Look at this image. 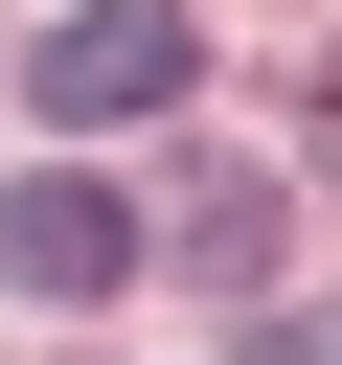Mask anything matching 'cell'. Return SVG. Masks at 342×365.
<instances>
[{
    "label": "cell",
    "mask_w": 342,
    "mask_h": 365,
    "mask_svg": "<svg viewBox=\"0 0 342 365\" xmlns=\"http://www.w3.org/2000/svg\"><path fill=\"white\" fill-rule=\"evenodd\" d=\"M182 68H205V23H182V0H68V23L23 46V91H46V114H160Z\"/></svg>",
    "instance_id": "6da1fadb"
},
{
    "label": "cell",
    "mask_w": 342,
    "mask_h": 365,
    "mask_svg": "<svg viewBox=\"0 0 342 365\" xmlns=\"http://www.w3.org/2000/svg\"><path fill=\"white\" fill-rule=\"evenodd\" d=\"M160 228H137V182H0V274L23 297H114Z\"/></svg>",
    "instance_id": "7a4b0ae2"
},
{
    "label": "cell",
    "mask_w": 342,
    "mask_h": 365,
    "mask_svg": "<svg viewBox=\"0 0 342 365\" xmlns=\"http://www.w3.org/2000/svg\"><path fill=\"white\" fill-rule=\"evenodd\" d=\"M182 274H274V160H228V182L182 205Z\"/></svg>",
    "instance_id": "3957f363"
}]
</instances>
